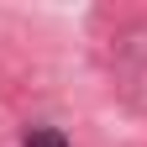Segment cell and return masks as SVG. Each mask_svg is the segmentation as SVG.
Instances as JSON below:
<instances>
[{
  "instance_id": "6da1fadb",
  "label": "cell",
  "mask_w": 147,
  "mask_h": 147,
  "mask_svg": "<svg viewBox=\"0 0 147 147\" xmlns=\"http://www.w3.org/2000/svg\"><path fill=\"white\" fill-rule=\"evenodd\" d=\"M21 147H68V137H63V131H53V126H32Z\"/></svg>"
}]
</instances>
